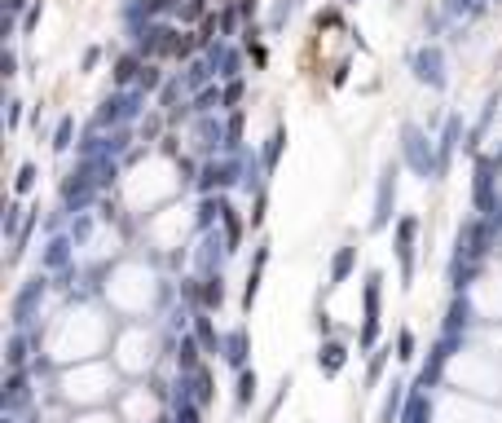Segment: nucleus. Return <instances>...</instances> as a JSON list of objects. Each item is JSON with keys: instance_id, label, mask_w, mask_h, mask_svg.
I'll list each match as a JSON object with an SVG mask.
<instances>
[{"instance_id": "2", "label": "nucleus", "mask_w": 502, "mask_h": 423, "mask_svg": "<svg viewBox=\"0 0 502 423\" xmlns=\"http://www.w3.org/2000/svg\"><path fill=\"white\" fill-rule=\"evenodd\" d=\"M410 67H414V79H423V84H432V89H445V53L437 44H423Z\"/></svg>"}, {"instance_id": "18", "label": "nucleus", "mask_w": 502, "mask_h": 423, "mask_svg": "<svg viewBox=\"0 0 502 423\" xmlns=\"http://www.w3.org/2000/svg\"><path fill=\"white\" fill-rule=\"evenodd\" d=\"M176 97H181V84H176V79H172V84H167V89H163V102H167V106H172V102H176Z\"/></svg>"}, {"instance_id": "11", "label": "nucleus", "mask_w": 502, "mask_h": 423, "mask_svg": "<svg viewBox=\"0 0 502 423\" xmlns=\"http://www.w3.org/2000/svg\"><path fill=\"white\" fill-rule=\"evenodd\" d=\"M137 89H141V93L159 89V67H150V62H146V67H141V79H137Z\"/></svg>"}, {"instance_id": "3", "label": "nucleus", "mask_w": 502, "mask_h": 423, "mask_svg": "<svg viewBox=\"0 0 502 423\" xmlns=\"http://www.w3.org/2000/svg\"><path fill=\"white\" fill-rule=\"evenodd\" d=\"M141 110V93H115V97H106V106H102V124H115V119H132Z\"/></svg>"}, {"instance_id": "9", "label": "nucleus", "mask_w": 502, "mask_h": 423, "mask_svg": "<svg viewBox=\"0 0 502 423\" xmlns=\"http://www.w3.org/2000/svg\"><path fill=\"white\" fill-rule=\"evenodd\" d=\"M207 75H212V67H207V58H194L190 67H186V84H207Z\"/></svg>"}, {"instance_id": "5", "label": "nucleus", "mask_w": 502, "mask_h": 423, "mask_svg": "<svg viewBox=\"0 0 502 423\" xmlns=\"http://www.w3.org/2000/svg\"><path fill=\"white\" fill-rule=\"evenodd\" d=\"M207 67L216 71V75H238V48L233 44H207Z\"/></svg>"}, {"instance_id": "21", "label": "nucleus", "mask_w": 502, "mask_h": 423, "mask_svg": "<svg viewBox=\"0 0 502 423\" xmlns=\"http://www.w3.org/2000/svg\"><path fill=\"white\" fill-rule=\"evenodd\" d=\"M498 5H502V0H498Z\"/></svg>"}, {"instance_id": "4", "label": "nucleus", "mask_w": 502, "mask_h": 423, "mask_svg": "<svg viewBox=\"0 0 502 423\" xmlns=\"http://www.w3.org/2000/svg\"><path fill=\"white\" fill-rule=\"evenodd\" d=\"M172 9H181V0H132L124 18H128L132 27L141 31V18L150 22V18H163V13H172Z\"/></svg>"}, {"instance_id": "12", "label": "nucleus", "mask_w": 502, "mask_h": 423, "mask_svg": "<svg viewBox=\"0 0 502 423\" xmlns=\"http://www.w3.org/2000/svg\"><path fill=\"white\" fill-rule=\"evenodd\" d=\"M484 0H449V13H480Z\"/></svg>"}, {"instance_id": "13", "label": "nucleus", "mask_w": 502, "mask_h": 423, "mask_svg": "<svg viewBox=\"0 0 502 423\" xmlns=\"http://www.w3.org/2000/svg\"><path fill=\"white\" fill-rule=\"evenodd\" d=\"M233 102H243V84H238V79L225 84V106H233Z\"/></svg>"}, {"instance_id": "20", "label": "nucleus", "mask_w": 502, "mask_h": 423, "mask_svg": "<svg viewBox=\"0 0 502 423\" xmlns=\"http://www.w3.org/2000/svg\"><path fill=\"white\" fill-rule=\"evenodd\" d=\"M5 9H9V13H22V9H27V0H5Z\"/></svg>"}, {"instance_id": "14", "label": "nucleus", "mask_w": 502, "mask_h": 423, "mask_svg": "<svg viewBox=\"0 0 502 423\" xmlns=\"http://www.w3.org/2000/svg\"><path fill=\"white\" fill-rule=\"evenodd\" d=\"M71 128H75L71 119H62V124H58V141H53L58 150H62V145H71Z\"/></svg>"}, {"instance_id": "7", "label": "nucleus", "mask_w": 502, "mask_h": 423, "mask_svg": "<svg viewBox=\"0 0 502 423\" xmlns=\"http://www.w3.org/2000/svg\"><path fill=\"white\" fill-rule=\"evenodd\" d=\"M141 67H146V62H141L137 53H128V58L115 62V79H120V84H128V79H141Z\"/></svg>"}, {"instance_id": "16", "label": "nucleus", "mask_w": 502, "mask_h": 423, "mask_svg": "<svg viewBox=\"0 0 502 423\" xmlns=\"http://www.w3.org/2000/svg\"><path fill=\"white\" fill-rule=\"evenodd\" d=\"M36 22H40V5H31V9L22 13V31H36Z\"/></svg>"}, {"instance_id": "15", "label": "nucleus", "mask_w": 502, "mask_h": 423, "mask_svg": "<svg viewBox=\"0 0 502 423\" xmlns=\"http://www.w3.org/2000/svg\"><path fill=\"white\" fill-rule=\"evenodd\" d=\"M233 27H238V13H233V9H221V31H225V36H233Z\"/></svg>"}, {"instance_id": "10", "label": "nucleus", "mask_w": 502, "mask_h": 423, "mask_svg": "<svg viewBox=\"0 0 502 423\" xmlns=\"http://www.w3.org/2000/svg\"><path fill=\"white\" fill-rule=\"evenodd\" d=\"M181 22H207V0H190V5H181Z\"/></svg>"}, {"instance_id": "8", "label": "nucleus", "mask_w": 502, "mask_h": 423, "mask_svg": "<svg viewBox=\"0 0 502 423\" xmlns=\"http://www.w3.org/2000/svg\"><path fill=\"white\" fill-rule=\"evenodd\" d=\"M216 106H225V93H216V89H203L194 97V110L198 115H207V110H216Z\"/></svg>"}, {"instance_id": "17", "label": "nucleus", "mask_w": 502, "mask_h": 423, "mask_svg": "<svg viewBox=\"0 0 502 423\" xmlns=\"http://www.w3.org/2000/svg\"><path fill=\"white\" fill-rule=\"evenodd\" d=\"M282 141H287V137H282V133H273V137H269V150H264V159H269V164H273V159H278V150H282Z\"/></svg>"}, {"instance_id": "6", "label": "nucleus", "mask_w": 502, "mask_h": 423, "mask_svg": "<svg viewBox=\"0 0 502 423\" xmlns=\"http://www.w3.org/2000/svg\"><path fill=\"white\" fill-rule=\"evenodd\" d=\"M406 155H410V164H414V168H423V172H427V141L418 137V128H406Z\"/></svg>"}, {"instance_id": "22", "label": "nucleus", "mask_w": 502, "mask_h": 423, "mask_svg": "<svg viewBox=\"0 0 502 423\" xmlns=\"http://www.w3.org/2000/svg\"><path fill=\"white\" fill-rule=\"evenodd\" d=\"M291 5H295V0H291Z\"/></svg>"}, {"instance_id": "19", "label": "nucleus", "mask_w": 502, "mask_h": 423, "mask_svg": "<svg viewBox=\"0 0 502 423\" xmlns=\"http://www.w3.org/2000/svg\"><path fill=\"white\" fill-rule=\"evenodd\" d=\"M97 58H102V48H89V53H84V71H93V67H97Z\"/></svg>"}, {"instance_id": "1", "label": "nucleus", "mask_w": 502, "mask_h": 423, "mask_svg": "<svg viewBox=\"0 0 502 423\" xmlns=\"http://www.w3.org/2000/svg\"><path fill=\"white\" fill-rule=\"evenodd\" d=\"M159 53H176V31L163 22H146L137 31V58H159Z\"/></svg>"}]
</instances>
